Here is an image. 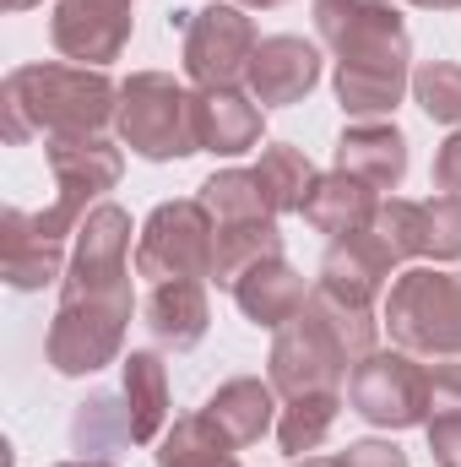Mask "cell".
Returning <instances> with one entry per match:
<instances>
[{"label":"cell","instance_id":"12","mask_svg":"<svg viewBox=\"0 0 461 467\" xmlns=\"http://www.w3.org/2000/svg\"><path fill=\"white\" fill-rule=\"evenodd\" d=\"M321 82V49L299 33H271L261 38V49L250 55V71H244V88L261 109H288V104H304Z\"/></svg>","mask_w":461,"mask_h":467},{"label":"cell","instance_id":"2","mask_svg":"<svg viewBox=\"0 0 461 467\" xmlns=\"http://www.w3.org/2000/svg\"><path fill=\"white\" fill-rule=\"evenodd\" d=\"M315 33L332 49L337 104L347 119H391L413 88V38L396 0H315Z\"/></svg>","mask_w":461,"mask_h":467},{"label":"cell","instance_id":"9","mask_svg":"<svg viewBox=\"0 0 461 467\" xmlns=\"http://www.w3.org/2000/svg\"><path fill=\"white\" fill-rule=\"evenodd\" d=\"M261 49L255 22L244 16V5L212 0L190 16L185 38H179V60H185V82L190 88H239V77L250 71V55Z\"/></svg>","mask_w":461,"mask_h":467},{"label":"cell","instance_id":"19","mask_svg":"<svg viewBox=\"0 0 461 467\" xmlns=\"http://www.w3.org/2000/svg\"><path fill=\"white\" fill-rule=\"evenodd\" d=\"M201 413L229 435L233 446L244 451V446H255L261 435H271L277 430V413H282V397H277V386L271 380H261V375H233L223 380L207 402H201Z\"/></svg>","mask_w":461,"mask_h":467},{"label":"cell","instance_id":"14","mask_svg":"<svg viewBox=\"0 0 461 467\" xmlns=\"http://www.w3.org/2000/svg\"><path fill=\"white\" fill-rule=\"evenodd\" d=\"M407 136L396 119H353L337 136V152H332V169H343L353 180L374 185L380 196H391L402 180H407Z\"/></svg>","mask_w":461,"mask_h":467},{"label":"cell","instance_id":"23","mask_svg":"<svg viewBox=\"0 0 461 467\" xmlns=\"http://www.w3.org/2000/svg\"><path fill=\"white\" fill-rule=\"evenodd\" d=\"M250 174H255V185H261V196H266V207H271L277 218L304 213V196H310V185H315V163H310L293 141H266L261 158L250 163Z\"/></svg>","mask_w":461,"mask_h":467},{"label":"cell","instance_id":"7","mask_svg":"<svg viewBox=\"0 0 461 467\" xmlns=\"http://www.w3.org/2000/svg\"><path fill=\"white\" fill-rule=\"evenodd\" d=\"M136 277H147V283H174V277L212 283V213L201 207V196L158 202L147 213V223L136 229Z\"/></svg>","mask_w":461,"mask_h":467},{"label":"cell","instance_id":"32","mask_svg":"<svg viewBox=\"0 0 461 467\" xmlns=\"http://www.w3.org/2000/svg\"><path fill=\"white\" fill-rule=\"evenodd\" d=\"M402 5H418V11H461V0H402Z\"/></svg>","mask_w":461,"mask_h":467},{"label":"cell","instance_id":"6","mask_svg":"<svg viewBox=\"0 0 461 467\" xmlns=\"http://www.w3.org/2000/svg\"><path fill=\"white\" fill-rule=\"evenodd\" d=\"M44 152H49V174H55V202L44 213H33V223L49 239H77L82 218L93 207H104V196L119 185L125 147H115L109 136H60V141H44Z\"/></svg>","mask_w":461,"mask_h":467},{"label":"cell","instance_id":"10","mask_svg":"<svg viewBox=\"0 0 461 467\" xmlns=\"http://www.w3.org/2000/svg\"><path fill=\"white\" fill-rule=\"evenodd\" d=\"M369 229L380 234V244L396 261H435V266L461 261V202L456 196H429V202L385 196Z\"/></svg>","mask_w":461,"mask_h":467},{"label":"cell","instance_id":"29","mask_svg":"<svg viewBox=\"0 0 461 467\" xmlns=\"http://www.w3.org/2000/svg\"><path fill=\"white\" fill-rule=\"evenodd\" d=\"M337 467H407V451L396 441H353L337 451Z\"/></svg>","mask_w":461,"mask_h":467},{"label":"cell","instance_id":"30","mask_svg":"<svg viewBox=\"0 0 461 467\" xmlns=\"http://www.w3.org/2000/svg\"><path fill=\"white\" fill-rule=\"evenodd\" d=\"M424 435H429L435 462L440 467H461V413H440V419H429Z\"/></svg>","mask_w":461,"mask_h":467},{"label":"cell","instance_id":"11","mask_svg":"<svg viewBox=\"0 0 461 467\" xmlns=\"http://www.w3.org/2000/svg\"><path fill=\"white\" fill-rule=\"evenodd\" d=\"M136 0H55L49 16V44L71 60V66H115L136 33L130 16Z\"/></svg>","mask_w":461,"mask_h":467},{"label":"cell","instance_id":"20","mask_svg":"<svg viewBox=\"0 0 461 467\" xmlns=\"http://www.w3.org/2000/svg\"><path fill=\"white\" fill-rule=\"evenodd\" d=\"M380 202H385V196H380L374 185H364V180H353L343 169H332V174H315V185H310L299 218L315 234H326V239H353V234H364L374 223Z\"/></svg>","mask_w":461,"mask_h":467},{"label":"cell","instance_id":"1","mask_svg":"<svg viewBox=\"0 0 461 467\" xmlns=\"http://www.w3.org/2000/svg\"><path fill=\"white\" fill-rule=\"evenodd\" d=\"M130 213L104 202L82 218L71 239V266L60 277V305L44 337V358L55 375H98L125 358V332H130Z\"/></svg>","mask_w":461,"mask_h":467},{"label":"cell","instance_id":"21","mask_svg":"<svg viewBox=\"0 0 461 467\" xmlns=\"http://www.w3.org/2000/svg\"><path fill=\"white\" fill-rule=\"evenodd\" d=\"M119 397L130 413V441L158 446L169 430V364L158 348H130L119 358Z\"/></svg>","mask_w":461,"mask_h":467},{"label":"cell","instance_id":"27","mask_svg":"<svg viewBox=\"0 0 461 467\" xmlns=\"http://www.w3.org/2000/svg\"><path fill=\"white\" fill-rule=\"evenodd\" d=\"M413 99L435 125L461 130V66L456 60H424L413 71Z\"/></svg>","mask_w":461,"mask_h":467},{"label":"cell","instance_id":"15","mask_svg":"<svg viewBox=\"0 0 461 467\" xmlns=\"http://www.w3.org/2000/svg\"><path fill=\"white\" fill-rule=\"evenodd\" d=\"M141 327L152 332L158 353H190L207 327H212V299L201 277H174V283H152L141 299Z\"/></svg>","mask_w":461,"mask_h":467},{"label":"cell","instance_id":"37","mask_svg":"<svg viewBox=\"0 0 461 467\" xmlns=\"http://www.w3.org/2000/svg\"><path fill=\"white\" fill-rule=\"evenodd\" d=\"M27 5H44V0H5V11H27Z\"/></svg>","mask_w":461,"mask_h":467},{"label":"cell","instance_id":"5","mask_svg":"<svg viewBox=\"0 0 461 467\" xmlns=\"http://www.w3.org/2000/svg\"><path fill=\"white\" fill-rule=\"evenodd\" d=\"M119 147H130L147 163H179L201 152L196 130V88H185L174 71H130L119 82Z\"/></svg>","mask_w":461,"mask_h":467},{"label":"cell","instance_id":"22","mask_svg":"<svg viewBox=\"0 0 461 467\" xmlns=\"http://www.w3.org/2000/svg\"><path fill=\"white\" fill-rule=\"evenodd\" d=\"M266 255H282V218H212V283L218 288H233Z\"/></svg>","mask_w":461,"mask_h":467},{"label":"cell","instance_id":"33","mask_svg":"<svg viewBox=\"0 0 461 467\" xmlns=\"http://www.w3.org/2000/svg\"><path fill=\"white\" fill-rule=\"evenodd\" d=\"M190 16H196V11H169V33H179V38H185V27H190Z\"/></svg>","mask_w":461,"mask_h":467},{"label":"cell","instance_id":"17","mask_svg":"<svg viewBox=\"0 0 461 467\" xmlns=\"http://www.w3.org/2000/svg\"><path fill=\"white\" fill-rule=\"evenodd\" d=\"M229 294H233V305H239V316H244L250 327H261V332H282V327L310 305V283H304V272H299L288 255L255 261Z\"/></svg>","mask_w":461,"mask_h":467},{"label":"cell","instance_id":"18","mask_svg":"<svg viewBox=\"0 0 461 467\" xmlns=\"http://www.w3.org/2000/svg\"><path fill=\"white\" fill-rule=\"evenodd\" d=\"M196 130L201 152L244 158L266 136V109L250 99V88H196Z\"/></svg>","mask_w":461,"mask_h":467},{"label":"cell","instance_id":"26","mask_svg":"<svg viewBox=\"0 0 461 467\" xmlns=\"http://www.w3.org/2000/svg\"><path fill=\"white\" fill-rule=\"evenodd\" d=\"M119 446H136L130 441V413H125V397L119 391H98L77 408L71 419V451L82 457H115Z\"/></svg>","mask_w":461,"mask_h":467},{"label":"cell","instance_id":"24","mask_svg":"<svg viewBox=\"0 0 461 467\" xmlns=\"http://www.w3.org/2000/svg\"><path fill=\"white\" fill-rule=\"evenodd\" d=\"M152 457H158V467H239V446L196 408L163 430Z\"/></svg>","mask_w":461,"mask_h":467},{"label":"cell","instance_id":"34","mask_svg":"<svg viewBox=\"0 0 461 467\" xmlns=\"http://www.w3.org/2000/svg\"><path fill=\"white\" fill-rule=\"evenodd\" d=\"M233 5H244V11H277V5H288V0H233Z\"/></svg>","mask_w":461,"mask_h":467},{"label":"cell","instance_id":"25","mask_svg":"<svg viewBox=\"0 0 461 467\" xmlns=\"http://www.w3.org/2000/svg\"><path fill=\"white\" fill-rule=\"evenodd\" d=\"M343 413V391H310V397H288L282 413H277V446L288 457H310L321 451V441L332 435Z\"/></svg>","mask_w":461,"mask_h":467},{"label":"cell","instance_id":"28","mask_svg":"<svg viewBox=\"0 0 461 467\" xmlns=\"http://www.w3.org/2000/svg\"><path fill=\"white\" fill-rule=\"evenodd\" d=\"M440 413H461V358H435L429 364V419H440Z\"/></svg>","mask_w":461,"mask_h":467},{"label":"cell","instance_id":"3","mask_svg":"<svg viewBox=\"0 0 461 467\" xmlns=\"http://www.w3.org/2000/svg\"><path fill=\"white\" fill-rule=\"evenodd\" d=\"M119 115V88L98 66H16L0 82V119L5 141L22 147L33 136L60 141V136H104Z\"/></svg>","mask_w":461,"mask_h":467},{"label":"cell","instance_id":"16","mask_svg":"<svg viewBox=\"0 0 461 467\" xmlns=\"http://www.w3.org/2000/svg\"><path fill=\"white\" fill-rule=\"evenodd\" d=\"M66 266H71L66 239H49L33 223V213H22V207L0 213V272L16 294H38V288L60 283Z\"/></svg>","mask_w":461,"mask_h":467},{"label":"cell","instance_id":"36","mask_svg":"<svg viewBox=\"0 0 461 467\" xmlns=\"http://www.w3.org/2000/svg\"><path fill=\"white\" fill-rule=\"evenodd\" d=\"M60 467H115L109 457H77V462H60Z\"/></svg>","mask_w":461,"mask_h":467},{"label":"cell","instance_id":"4","mask_svg":"<svg viewBox=\"0 0 461 467\" xmlns=\"http://www.w3.org/2000/svg\"><path fill=\"white\" fill-rule=\"evenodd\" d=\"M380 327L413 358H461V272L402 266L380 299Z\"/></svg>","mask_w":461,"mask_h":467},{"label":"cell","instance_id":"8","mask_svg":"<svg viewBox=\"0 0 461 467\" xmlns=\"http://www.w3.org/2000/svg\"><path fill=\"white\" fill-rule=\"evenodd\" d=\"M347 408L374 430H413L429 419V364L402 348H374L347 375Z\"/></svg>","mask_w":461,"mask_h":467},{"label":"cell","instance_id":"13","mask_svg":"<svg viewBox=\"0 0 461 467\" xmlns=\"http://www.w3.org/2000/svg\"><path fill=\"white\" fill-rule=\"evenodd\" d=\"M396 266H402V261L380 244V234L364 229V234H353V239H332V244H326L315 288L337 294V299H347V305H369V310H380V299H385Z\"/></svg>","mask_w":461,"mask_h":467},{"label":"cell","instance_id":"31","mask_svg":"<svg viewBox=\"0 0 461 467\" xmlns=\"http://www.w3.org/2000/svg\"><path fill=\"white\" fill-rule=\"evenodd\" d=\"M435 191L461 202V130H451L435 152Z\"/></svg>","mask_w":461,"mask_h":467},{"label":"cell","instance_id":"35","mask_svg":"<svg viewBox=\"0 0 461 467\" xmlns=\"http://www.w3.org/2000/svg\"><path fill=\"white\" fill-rule=\"evenodd\" d=\"M288 467H337V457H293Z\"/></svg>","mask_w":461,"mask_h":467}]
</instances>
